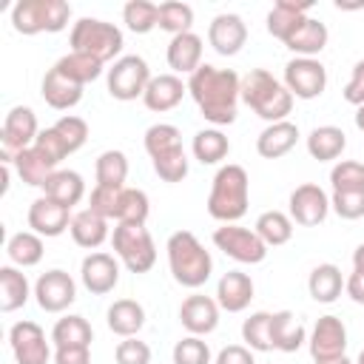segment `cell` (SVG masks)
<instances>
[{
	"label": "cell",
	"instance_id": "obj_1",
	"mask_svg": "<svg viewBox=\"0 0 364 364\" xmlns=\"http://www.w3.org/2000/svg\"><path fill=\"white\" fill-rule=\"evenodd\" d=\"M188 94L210 125H230L236 119V102L242 100V77L230 68L202 63L188 77Z\"/></svg>",
	"mask_w": 364,
	"mask_h": 364
},
{
	"label": "cell",
	"instance_id": "obj_2",
	"mask_svg": "<svg viewBox=\"0 0 364 364\" xmlns=\"http://www.w3.org/2000/svg\"><path fill=\"white\" fill-rule=\"evenodd\" d=\"M250 205V179L242 165H222L210 182L208 213L222 225H236Z\"/></svg>",
	"mask_w": 364,
	"mask_h": 364
},
{
	"label": "cell",
	"instance_id": "obj_3",
	"mask_svg": "<svg viewBox=\"0 0 364 364\" xmlns=\"http://www.w3.org/2000/svg\"><path fill=\"white\" fill-rule=\"evenodd\" d=\"M242 102L267 122H282L293 111V94L267 68H250L242 77Z\"/></svg>",
	"mask_w": 364,
	"mask_h": 364
},
{
	"label": "cell",
	"instance_id": "obj_4",
	"mask_svg": "<svg viewBox=\"0 0 364 364\" xmlns=\"http://www.w3.org/2000/svg\"><path fill=\"white\" fill-rule=\"evenodd\" d=\"M165 250H168V267H171V276H173L176 284L196 290V287H202L210 279L213 259H210V253L205 250V245L191 230L171 233Z\"/></svg>",
	"mask_w": 364,
	"mask_h": 364
},
{
	"label": "cell",
	"instance_id": "obj_5",
	"mask_svg": "<svg viewBox=\"0 0 364 364\" xmlns=\"http://www.w3.org/2000/svg\"><path fill=\"white\" fill-rule=\"evenodd\" d=\"M71 6L65 0H17L11 9V26L17 34H57L68 26Z\"/></svg>",
	"mask_w": 364,
	"mask_h": 364
},
{
	"label": "cell",
	"instance_id": "obj_6",
	"mask_svg": "<svg viewBox=\"0 0 364 364\" xmlns=\"http://www.w3.org/2000/svg\"><path fill=\"white\" fill-rule=\"evenodd\" d=\"M68 43H71V51H80V54H88L94 60H100L102 65L108 60H114L125 40H122V31L114 26V23H105V20H97V17H82L71 26V34H68Z\"/></svg>",
	"mask_w": 364,
	"mask_h": 364
},
{
	"label": "cell",
	"instance_id": "obj_7",
	"mask_svg": "<svg viewBox=\"0 0 364 364\" xmlns=\"http://www.w3.org/2000/svg\"><path fill=\"white\" fill-rule=\"evenodd\" d=\"M111 245L117 259L131 270V273H148L156 264V245L148 233L145 225H125L117 222L111 233Z\"/></svg>",
	"mask_w": 364,
	"mask_h": 364
},
{
	"label": "cell",
	"instance_id": "obj_8",
	"mask_svg": "<svg viewBox=\"0 0 364 364\" xmlns=\"http://www.w3.org/2000/svg\"><path fill=\"white\" fill-rule=\"evenodd\" d=\"M151 80L154 77H151L148 63L139 54H125L114 60V65L108 68V94L119 102H131L145 94Z\"/></svg>",
	"mask_w": 364,
	"mask_h": 364
},
{
	"label": "cell",
	"instance_id": "obj_9",
	"mask_svg": "<svg viewBox=\"0 0 364 364\" xmlns=\"http://www.w3.org/2000/svg\"><path fill=\"white\" fill-rule=\"evenodd\" d=\"M213 245L239 264H259L267 256V245L259 239V233L250 230V228H242V225L216 228L213 230Z\"/></svg>",
	"mask_w": 364,
	"mask_h": 364
},
{
	"label": "cell",
	"instance_id": "obj_10",
	"mask_svg": "<svg viewBox=\"0 0 364 364\" xmlns=\"http://www.w3.org/2000/svg\"><path fill=\"white\" fill-rule=\"evenodd\" d=\"M40 128H37V114L28 105H14L6 119H3V131H0V142H3V165H11V156L31 148L37 139Z\"/></svg>",
	"mask_w": 364,
	"mask_h": 364
},
{
	"label": "cell",
	"instance_id": "obj_11",
	"mask_svg": "<svg viewBox=\"0 0 364 364\" xmlns=\"http://www.w3.org/2000/svg\"><path fill=\"white\" fill-rule=\"evenodd\" d=\"M284 88L293 100H316L327 88V68L316 57H293L284 65Z\"/></svg>",
	"mask_w": 364,
	"mask_h": 364
},
{
	"label": "cell",
	"instance_id": "obj_12",
	"mask_svg": "<svg viewBox=\"0 0 364 364\" xmlns=\"http://www.w3.org/2000/svg\"><path fill=\"white\" fill-rule=\"evenodd\" d=\"M9 347H11L17 364H48L54 358L43 327L37 321H28V318L17 321L9 330Z\"/></svg>",
	"mask_w": 364,
	"mask_h": 364
},
{
	"label": "cell",
	"instance_id": "obj_13",
	"mask_svg": "<svg viewBox=\"0 0 364 364\" xmlns=\"http://www.w3.org/2000/svg\"><path fill=\"white\" fill-rule=\"evenodd\" d=\"M34 299H37L40 310H46V313H63V310H68V307L74 304V299H77V284H74V279H71L65 270L54 267V270H46V273L37 279V284H34Z\"/></svg>",
	"mask_w": 364,
	"mask_h": 364
},
{
	"label": "cell",
	"instance_id": "obj_14",
	"mask_svg": "<svg viewBox=\"0 0 364 364\" xmlns=\"http://www.w3.org/2000/svg\"><path fill=\"white\" fill-rule=\"evenodd\" d=\"M313 361H333L347 353V327L338 316H321L307 338Z\"/></svg>",
	"mask_w": 364,
	"mask_h": 364
},
{
	"label": "cell",
	"instance_id": "obj_15",
	"mask_svg": "<svg viewBox=\"0 0 364 364\" xmlns=\"http://www.w3.org/2000/svg\"><path fill=\"white\" fill-rule=\"evenodd\" d=\"M290 219L301 228H316L327 219L330 213V196L316 185V182H304L290 193Z\"/></svg>",
	"mask_w": 364,
	"mask_h": 364
},
{
	"label": "cell",
	"instance_id": "obj_16",
	"mask_svg": "<svg viewBox=\"0 0 364 364\" xmlns=\"http://www.w3.org/2000/svg\"><path fill=\"white\" fill-rule=\"evenodd\" d=\"M80 279H82V287L88 293L105 296L119 284V262L111 253H102V250L88 253L80 264Z\"/></svg>",
	"mask_w": 364,
	"mask_h": 364
},
{
	"label": "cell",
	"instance_id": "obj_17",
	"mask_svg": "<svg viewBox=\"0 0 364 364\" xmlns=\"http://www.w3.org/2000/svg\"><path fill=\"white\" fill-rule=\"evenodd\" d=\"M28 228L37 236L54 239V236H60L71 228V208H65V205H60L48 196H40L28 205Z\"/></svg>",
	"mask_w": 364,
	"mask_h": 364
},
{
	"label": "cell",
	"instance_id": "obj_18",
	"mask_svg": "<svg viewBox=\"0 0 364 364\" xmlns=\"http://www.w3.org/2000/svg\"><path fill=\"white\" fill-rule=\"evenodd\" d=\"M208 43L222 57L239 54L242 46L247 43V26H245V20L239 14H216L210 20V26H208Z\"/></svg>",
	"mask_w": 364,
	"mask_h": 364
},
{
	"label": "cell",
	"instance_id": "obj_19",
	"mask_svg": "<svg viewBox=\"0 0 364 364\" xmlns=\"http://www.w3.org/2000/svg\"><path fill=\"white\" fill-rule=\"evenodd\" d=\"M179 321L191 336H208L219 324V301L202 293H193L179 307Z\"/></svg>",
	"mask_w": 364,
	"mask_h": 364
},
{
	"label": "cell",
	"instance_id": "obj_20",
	"mask_svg": "<svg viewBox=\"0 0 364 364\" xmlns=\"http://www.w3.org/2000/svg\"><path fill=\"white\" fill-rule=\"evenodd\" d=\"M310 6H313V3L276 0V3H273V9L267 11V31H270L276 40L287 43V40L296 34V28H299V26L307 20V11H310Z\"/></svg>",
	"mask_w": 364,
	"mask_h": 364
},
{
	"label": "cell",
	"instance_id": "obj_21",
	"mask_svg": "<svg viewBox=\"0 0 364 364\" xmlns=\"http://www.w3.org/2000/svg\"><path fill=\"white\" fill-rule=\"evenodd\" d=\"M296 142H299V125L290 119H282V122H270L256 136V151L264 159H282L296 148Z\"/></svg>",
	"mask_w": 364,
	"mask_h": 364
},
{
	"label": "cell",
	"instance_id": "obj_22",
	"mask_svg": "<svg viewBox=\"0 0 364 364\" xmlns=\"http://www.w3.org/2000/svg\"><path fill=\"white\" fill-rule=\"evenodd\" d=\"M40 94H43V100H46L51 108L68 111V108H74V105L82 100V85L74 82V80H68V77L54 65V68L46 71L43 85H40Z\"/></svg>",
	"mask_w": 364,
	"mask_h": 364
},
{
	"label": "cell",
	"instance_id": "obj_23",
	"mask_svg": "<svg viewBox=\"0 0 364 364\" xmlns=\"http://www.w3.org/2000/svg\"><path fill=\"white\" fill-rule=\"evenodd\" d=\"M185 91H188V85H185L176 74H159V77H154V80L148 82V88H145V94H142V102H145L148 111L162 114V111L176 108V105L182 102Z\"/></svg>",
	"mask_w": 364,
	"mask_h": 364
},
{
	"label": "cell",
	"instance_id": "obj_24",
	"mask_svg": "<svg viewBox=\"0 0 364 364\" xmlns=\"http://www.w3.org/2000/svg\"><path fill=\"white\" fill-rule=\"evenodd\" d=\"M253 299V279L242 270H228L216 284V301L228 313H242Z\"/></svg>",
	"mask_w": 364,
	"mask_h": 364
},
{
	"label": "cell",
	"instance_id": "obj_25",
	"mask_svg": "<svg viewBox=\"0 0 364 364\" xmlns=\"http://www.w3.org/2000/svg\"><path fill=\"white\" fill-rule=\"evenodd\" d=\"M168 65L173 68V74H193L202 65V37L193 31L176 34L168 43Z\"/></svg>",
	"mask_w": 364,
	"mask_h": 364
},
{
	"label": "cell",
	"instance_id": "obj_26",
	"mask_svg": "<svg viewBox=\"0 0 364 364\" xmlns=\"http://www.w3.org/2000/svg\"><path fill=\"white\" fill-rule=\"evenodd\" d=\"M304 341H307L304 324H301V321H296V316H293L290 310L270 313V344H273V350L296 353Z\"/></svg>",
	"mask_w": 364,
	"mask_h": 364
},
{
	"label": "cell",
	"instance_id": "obj_27",
	"mask_svg": "<svg viewBox=\"0 0 364 364\" xmlns=\"http://www.w3.org/2000/svg\"><path fill=\"white\" fill-rule=\"evenodd\" d=\"M43 196L65 205V208H74L82 196H85V182L77 171H68V168H57L48 182L43 185Z\"/></svg>",
	"mask_w": 364,
	"mask_h": 364
},
{
	"label": "cell",
	"instance_id": "obj_28",
	"mask_svg": "<svg viewBox=\"0 0 364 364\" xmlns=\"http://www.w3.org/2000/svg\"><path fill=\"white\" fill-rule=\"evenodd\" d=\"M68 230H71V239L80 247L94 250V247H100L108 239V219H102L91 208H85V210H80V213L71 216V228Z\"/></svg>",
	"mask_w": 364,
	"mask_h": 364
},
{
	"label": "cell",
	"instance_id": "obj_29",
	"mask_svg": "<svg viewBox=\"0 0 364 364\" xmlns=\"http://www.w3.org/2000/svg\"><path fill=\"white\" fill-rule=\"evenodd\" d=\"M145 324V307L134 299H117L108 307V330L117 333L119 338H131L142 330Z\"/></svg>",
	"mask_w": 364,
	"mask_h": 364
},
{
	"label": "cell",
	"instance_id": "obj_30",
	"mask_svg": "<svg viewBox=\"0 0 364 364\" xmlns=\"http://www.w3.org/2000/svg\"><path fill=\"white\" fill-rule=\"evenodd\" d=\"M344 282H347V279L341 276V270H338L336 264L324 262V264H316V267L310 270L307 290H310V296H313L318 304H333V301L341 296Z\"/></svg>",
	"mask_w": 364,
	"mask_h": 364
},
{
	"label": "cell",
	"instance_id": "obj_31",
	"mask_svg": "<svg viewBox=\"0 0 364 364\" xmlns=\"http://www.w3.org/2000/svg\"><path fill=\"white\" fill-rule=\"evenodd\" d=\"M344 148H347V134L341 128H336V125H318L307 136V154L313 159H318V162L338 159Z\"/></svg>",
	"mask_w": 364,
	"mask_h": 364
},
{
	"label": "cell",
	"instance_id": "obj_32",
	"mask_svg": "<svg viewBox=\"0 0 364 364\" xmlns=\"http://www.w3.org/2000/svg\"><path fill=\"white\" fill-rule=\"evenodd\" d=\"M11 165H14L17 176H20L26 185H31V188H43V185L48 182V176L57 171L34 145L26 148V151H20V154H14V156H11Z\"/></svg>",
	"mask_w": 364,
	"mask_h": 364
},
{
	"label": "cell",
	"instance_id": "obj_33",
	"mask_svg": "<svg viewBox=\"0 0 364 364\" xmlns=\"http://www.w3.org/2000/svg\"><path fill=\"white\" fill-rule=\"evenodd\" d=\"M28 279L26 273H20L14 264H3L0 267V310L3 313H14L28 301Z\"/></svg>",
	"mask_w": 364,
	"mask_h": 364
},
{
	"label": "cell",
	"instance_id": "obj_34",
	"mask_svg": "<svg viewBox=\"0 0 364 364\" xmlns=\"http://www.w3.org/2000/svg\"><path fill=\"white\" fill-rule=\"evenodd\" d=\"M327 37H330L327 26L316 17H307L284 46L299 57H313V54H321V48L327 46Z\"/></svg>",
	"mask_w": 364,
	"mask_h": 364
},
{
	"label": "cell",
	"instance_id": "obj_35",
	"mask_svg": "<svg viewBox=\"0 0 364 364\" xmlns=\"http://www.w3.org/2000/svg\"><path fill=\"white\" fill-rule=\"evenodd\" d=\"M43 236H37L34 230H20L6 242V256L14 267H34L43 259Z\"/></svg>",
	"mask_w": 364,
	"mask_h": 364
},
{
	"label": "cell",
	"instance_id": "obj_36",
	"mask_svg": "<svg viewBox=\"0 0 364 364\" xmlns=\"http://www.w3.org/2000/svg\"><path fill=\"white\" fill-rule=\"evenodd\" d=\"M191 151L202 165H216L230 154V142L219 128H202L193 134Z\"/></svg>",
	"mask_w": 364,
	"mask_h": 364
},
{
	"label": "cell",
	"instance_id": "obj_37",
	"mask_svg": "<svg viewBox=\"0 0 364 364\" xmlns=\"http://www.w3.org/2000/svg\"><path fill=\"white\" fill-rule=\"evenodd\" d=\"M253 230L259 233V239L267 245V247H279V245H287L290 236H293V219L282 210H264L259 213Z\"/></svg>",
	"mask_w": 364,
	"mask_h": 364
},
{
	"label": "cell",
	"instance_id": "obj_38",
	"mask_svg": "<svg viewBox=\"0 0 364 364\" xmlns=\"http://www.w3.org/2000/svg\"><path fill=\"white\" fill-rule=\"evenodd\" d=\"M94 330L82 316H63L51 330L54 347H91Z\"/></svg>",
	"mask_w": 364,
	"mask_h": 364
},
{
	"label": "cell",
	"instance_id": "obj_39",
	"mask_svg": "<svg viewBox=\"0 0 364 364\" xmlns=\"http://www.w3.org/2000/svg\"><path fill=\"white\" fill-rule=\"evenodd\" d=\"M94 176L97 185L105 188H125V176H128V156L122 151H102L94 162Z\"/></svg>",
	"mask_w": 364,
	"mask_h": 364
},
{
	"label": "cell",
	"instance_id": "obj_40",
	"mask_svg": "<svg viewBox=\"0 0 364 364\" xmlns=\"http://www.w3.org/2000/svg\"><path fill=\"white\" fill-rule=\"evenodd\" d=\"M54 65H57L68 80L80 82L82 88H85L88 82H94V80L102 74V63L94 60V57H88V54H80V51H68V54L60 57Z\"/></svg>",
	"mask_w": 364,
	"mask_h": 364
},
{
	"label": "cell",
	"instance_id": "obj_41",
	"mask_svg": "<svg viewBox=\"0 0 364 364\" xmlns=\"http://www.w3.org/2000/svg\"><path fill=\"white\" fill-rule=\"evenodd\" d=\"M182 148V134L176 125L171 122H156L145 131V151L151 159H159V156H168L173 151Z\"/></svg>",
	"mask_w": 364,
	"mask_h": 364
},
{
	"label": "cell",
	"instance_id": "obj_42",
	"mask_svg": "<svg viewBox=\"0 0 364 364\" xmlns=\"http://www.w3.org/2000/svg\"><path fill=\"white\" fill-rule=\"evenodd\" d=\"M148 213H151L148 193L139 191V188H122V193H119V208H117V222H125V225H145Z\"/></svg>",
	"mask_w": 364,
	"mask_h": 364
},
{
	"label": "cell",
	"instance_id": "obj_43",
	"mask_svg": "<svg viewBox=\"0 0 364 364\" xmlns=\"http://www.w3.org/2000/svg\"><path fill=\"white\" fill-rule=\"evenodd\" d=\"M122 23L134 34H148L151 28L159 26V6L156 3H148V0H131L122 9Z\"/></svg>",
	"mask_w": 364,
	"mask_h": 364
},
{
	"label": "cell",
	"instance_id": "obj_44",
	"mask_svg": "<svg viewBox=\"0 0 364 364\" xmlns=\"http://www.w3.org/2000/svg\"><path fill=\"white\" fill-rule=\"evenodd\" d=\"M193 26V9L188 3H176V0H168V3H159V28L168 31V34H185L191 31Z\"/></svg>",
	"mask_w": 364,
	"mask_h": 364
},
{
	"label": "cell",
	"instance_id": "obj_45",
	"mask_svg": "<svg viewBox=\"0 0 364 364\" xmlns=\"http://www.w3.org/2000/svg\"><path fill=\"white\" fill-rule=\"evenodd\" d=\"M242 341L256 353L273 350V344H270V313L259 310V313L247 316L245 324H242Z\"/></svg>",
	"mask_w": 364,
	"mask_h": 364
},
{
	"label": "cell",
	"instance_id": "obj_46",
	"mask_svg": "<svg viewBox=\"0 0 364 364\" xmlns=\"http://www.w3.org/2000/svg\"><path fill=\"white\" fill-rule=\"evenodd\" d=\"M333 191H364V165L355 159H341L330 171Z\"/></svg>",
	"mask_w": 364,
	"mask_h": 364
},
{
	"label": "cell",
	"instance_id": "obj_47",
	"mask_svg": "<svg viewBox=\"0 0 364 364\" xmlns=\"http://www.w3.org/2000/svg\"><path fill=\"white\" fill-rule=\"evenodd\" d=\"M173 364H210V347L202 336H185L173 344Z\"/></svg>",
	"mask_w": 364,
	"mask_h": 364
},
{
	"label": "cell",
	"instance_id": "obj_48",
	"mask_svg": "<svg viewBox=\"0 0 364 364\" xmlns=\"http://www.w3.org/2000/svg\"><path fill=\"white\" fill-rule=\"evenodd\" d=\"M34 148H37V151H40V154H43V156H46V159L54 165V168H57V165H60V162H63V159L71 154V148L65 145V139L60 136V131H57L54 125H51V128H43V131L37 134Z\"/></svg>",
	"mask_w": 364,
	"mask_h": 364
},
{
	"label": "cell",
	"instance_id": "obj_49",
	"mask_svg": "<svg viewBox=\"0 0 364 364\" xmlns=\"http://www.w3.org/2000/svg\"><path fill=\"white\" fill-rule=\"evenodd\" d=\"M154 162V171L162 182H182L188 176V154L185 148L182 151H173L168 156H159V159H151Z\"/></svg>",
	"mask_w": 364,
	"mask_h": 364
},
{
	"label": "cell",
	"instance_id": "obj_50",
	"mask_svg": "<svg viewBox=\"0 0 364 364\" xmlns=\"http://www.w3.org/2000/svg\"><path fill=\"white\" fill-rule=\"evenodd\" d=\"M54 128L60 131V136L65 139V145L71 148V154L80 151V148L85 145V139H88V122H85L82 117L65 114V117H60V119L54 122Z\"/></svg>",
	"mask_w": 364,
	"mask_h": 364
},
{
	"label": "cell",
	"instance_id": "obj_51",
	"mask_svg": "<svg viewBox=\"0 0 364 364\" xmlns=\"http://www.w3.org/2000/svg\"><path fill=\"white\" fill-rule=\"evenodd\" d=\"M330 208L341 219H361L364 216V191H333Z\"/></svg>",
	"mask_w": 364,
	"mask_h": 364
},
{
	"label": "cell",
	"instance_id": "obj_52",
	"mask_svg": "<svg viewBox=\"0 0 364 364\" xmlns=\"http://www.w3.org/2000/svg\"><path fill=\"white\" fill-rule=\"evenodd\" d=\"M119 193L122 188H105V185H94L88 208L94 213H100L102 219H117V208H119Z\"/></svg>",
	"mask_w": 364,
	"mask_h": 364
},
{
	"label": "cell",
	"instance_id": "obj_53",
	"mask_svg": "<svg viewBox=\"0 0 364 364\" xmlns=\"http://www.w3.org/2000/svg\"><path fill=\"white\" fill-rule=\"evenodd\" d=\"M114 361L117 364H151V347L145 341H139L136 336L122 338L114 350Z\"/></svg>",
	"mask_w": 364,
	"mask_h": 364
},
{
	"label": "cell",
	"instance_id": "obj_54",
	"mask_svg": "<svg viewBox=\"0 0 364 364\" xmlns=\"http://www.w3.org/2000/svg\"><path fill=\"white\" fill-rule=\"evenodd\" d=\"M344 100L350 105H355V108L364 105V60H358L353 65V74H350V80L344 85Z\"/></svg>",
	"mask_w": 364,
	"mask_h": 364
},
{
	"label": "cell",
	"instance_id": "obj_55",
	"mask_svg": "<svg viewBox=\"0 0 364 364\" xmlns=\"http://www.w3.org/2000/svg\"><path fill=\"white\" fill-rule=\"evenodd\" d=\"M213 364H256L253 361V350L245 347V344H228L219 350L216 361Z\"/></svg>",
	"mask_w": 364,
	"mask_h": 364
},
{
	"label": "cell",
	"instance_id": "obj_56",
	"mask_svg": "<svg viewBox=\"0 0 364 364\" xmlns=\"http://www.w3.org/2000/svg\"><path fill=\"white\" fill-rule=\"evenodd\" d=\"M54 364H91V347H54Z\"/></svg>",
	"mask_w": 364,
	"mask_h": 364
},
{
	"label": "cell",
	"instance_id": "obj_57",
	"mask_svg": "<svg viewBox=\"0 0 364 364\" xmlns=\"http://www.w3.org/2000/svg\"><path fill=\"white\" fill-rule=\"evenodd\" d=\"M344 290H347V296H350L355 304H364V273L353 270V273L347 276V282H344Z\"/></svg>",
	"mask_w": 364,
	"mask_h": 364
},
{
	"label": "cell",
	"instance_id": "obj_58",
	"mask_svg": "<svg viewBox=\"0 0 364 364\" xmlns=\"http://www.w3.org/2000/svg\"><path fill=\"white\" fill-rule=\"evenodd\" d=\"M353 270H358V273H364V242L353 250Z\"/></svg>",
	"mask_w": 364,
	"mask_h": 364
},
{
	"label": "cell",
	"instance_id": "obj_59",
	"mask_svg": "<svg viewBox=\"0 0 364 364\" xmlns=\"http://www.w3.org/2000/svg\"><path fill=\"white\" fill-rule=\"evenodd\" d=\"M355 125H358V131H364V105L355 108Z\"/></svg>",
	"mask_w": 364,
	"mask_h": 364
},
{
	"label": "cell",
	"instance_id": "obj_60",
	"mask_svg": "<svg viewBox=\"0 0 364 364\" xmlns=\"http://www.w3.org/2000/svg\"><path fill=\"white\" fill-rule=\"evenodd\" d=\"M316 364H353L347 355H341V358H333V361H316Z\"/></svg>",
	"mask_w": 364,
	"mask_h": 364
},
{
	"label": "cell",
	"instance_id": "obj_61",
	"mask_svg": "<svg viewBox=\"0 0 364 364\" xmlns=\"http://www.w3.org/2000/svg\"><path fill=\"white\" fill-rule=\"evenodd\" d=\"M355 364H364V350L358 353V358H355Z\"/></svg>",
	"mask_w": 364,
	"mask_h": 364
}]
</instances>
